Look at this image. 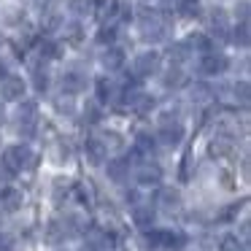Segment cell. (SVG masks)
Segmentation results:
<instances>
[{
  "label": "cell",
  "mask_w": 251,
  "mask_h": 251,
  "mask_svg": "<svg viewBox=\"0 0 251 251\" xmlns=\"http://www.w3.org/2000/svg\"><path fill=\"white\" fill-rule=\"evenodd\" d=\"M141 30H143V38L146 41H162L165 33H168V27H165V22L159 19L157 11H143Z\"/></svg>",
  "instance_id": "cell-1"
},
{
  "label": "cell",
  "mask_w": 251,
  "mask_h": 251,
  "mask_svg": "<svg viewBox=\"0 0 251 251\" xmlns=\"http://www.w3.org/2000/svg\"><path fill=\"white\" fill-rule=\"evenodd\" d=\"M3 162L8 165V170H22L27 165H33V151L27 146H11L3 154Z\"/></svg>",
  "instance_id": "cell-2"
},
{
  "label": "cell",
  "mask_w": 251,
  "mask_h": 251,
  "mask_svg": "<svg viewBox=\"0 0 251 251\" xmlns=\"http://www.w3.org/2000/svg\"><path fill=\"white\" fill-rule=\"evenodd\" d=\"M17 119H19V132H22L25 138H30L35 132V122H38V105L35 103H22Z\"/></svg>",
  "instance_id": "cell-3"
},
{
  "label": "cell",
  "mask_w": 251,
  "mask_h": 251,
  "mask_svg": "<svg viewBox=\"0 0 251 251\" xmlns=\"http://www.w3.org/2000/svg\"><path fill=\"white\" fill-rule=\"evenodd\" d=\"M200 71L205 73V76H219V73L227 71V57H224V54H213V51H208V54L200 60Z\"/></svg>",
  "instance_id": "cell-4"
},
{
  "label": "cell",
  "mask_w": 251,
  "mask_h": 251,
  "mask_svg": "<svg viewBox=\"0 0 251 251\" xmlns=\"http://www.w3.org/2000/svg\"><path fill=\"white\" fill-rule=\"evenodd\" d=\"M159 71V54L157 51H143V54H138L135 60V73L138 76H151V73Z\"/></svg>",
  "instance_id": "cell-5"
},
{
  "label": "cell",
  "mask_w": 251,
  "mask_h": 251,
  "mask_svg": "<svg viewBox=\"0 0 251 251\" xmlns=\"http://www.w3.org/2000/svg\"><path fill=\"white\" fill-rule=\"evenodd\" d=\"M181 138H184V127H181L178 122L165 119L162 127H159V141L168 143V146H176V143H181Z\"/></svg>",
  "instance_id": "cell-6"
},
{
  "label": "cell",
  "mask_w": 251,
  "mask_h": 251,
  "mask_svg": "<svg viewBox=\"0 0 251 251\" xmlns=\"http://www.w3.org/2000/svg\"><path fill=\"white\" fill-rule=\"evenodd\" d=\"M0 95H3V100H19L25 95V81L19 76H6L0 84Z\"/></svg>",
  "instance_id": "cell-7"
},
{
  "label": "cell",
  "mask_w": 251,
  "mask_h": 251,
  "mask_svg": "<svg viewBox=\"0 0 251 251\" xmlns=\"http://www.w3.org/2000/svg\"><path fill=\"white\" fill-rule=\"evenodd\" d=\"M162 181V170L157 165H141L138 168V184L141 186H159Z\"/></svg>",
  "instance_id": "cell-8"
},
{
  "label": "cell",
  "mask_w": 251,
  "mask_h": 251,
  "mask_svg": "<svg viewBox=\"0 0 251 251\" xmlns=\"http://www.w3.org/2000/svg\"><path fill=\"white\" fill-rule=\"evenodd\" d=\"M84 151H87V159L92 165H103L105 162V143L98 141V138H89V141L84 143Z\"/></svg>",
  "instance_id": "cell-9"
},
{
  "label": "cell",
  "mask_w": 251,
  "mask_h": 251,
  "mask_svg": "<svg viewBox=\"0 0 251 251\" xmlns=\"http://www.w3.org/2000/svg\"><path fill=\"white\" fill-rule=\"evenodd\" d=\"M84 87H87V76H84V73L71 71V73H65V76H62V92L76 95V92H81Z\"/></svg>",
  "instance_id": "cell-10"
},
{
  "label": "cell",
  "mask_w": 251,
  "mask_h": 251,
  "mask_svg": "<svg viewBox=\"0 0 251 251\" xmlns=\"http://www.w3.org/2000/svg\"><path fill=\"white\" fill-rule=\"evenodd\" d=\"M149 240H154V243H162V246H168V249H181V246L186 243V238L181 232H154V235H149Z\"/></svg>",
  "instance_id": "cell-11"
},
{
  "label": "cell",
  "mask_w": 251,
  "mask_h": 251,
  "mask_svg": "<svg viewBox=\"0 0 251 251\" xmlns=\"http://www.w3.org/2000/svg\"><path fill=\"white\" fill-rule=\"evenodd\" d=\"M159 205H162L165 211H170V213L178 211V208H181V195H178V189H170V186H168V189H162V195H159Z\"/></svg>",
  "instance_id": "cell-12"
},
{
  "label": "cell",
  "mask_w": 251,
  "mask_h": 251,
  "mask_svg": "<svg viewBox=\"0 0 251 251\" xmlns=\"http://www.w3.org/2000/svg\"><path fill=\"white\" fill-rule=\"evenodd\" d=\"M71 11L76 17H92L98 14V0H71Z\"/></svg>",
  "instance_id": "cell-13"
},
{
  "label": "cell",
  "mask_w": 251,
  "mask_h": 251,
  "mask_svg": "<svg viewBox=\"0 0 251 251\" xmlns=\"http://www.w3.org/2000/svg\"><path fill=\"white\" fill-rule=\"evenodd\" d=\"M0 202H3L6 211H19V208H22V192L19 189H3Z\"/></svg>",
  "instance_id": "cell-14"
},
{
  "label": "cell",
  "mask_w": 251,
  "mask_h": 251,
  "mask_svg": "<svg viewBox=\"0 0 251 251\" xmlns=\"http://www.w3.org/2000/svg\"><path fill=\"white\" fill-rule=\"evenodd\" d=\"M184 81H186V73L181 71L178 65H173L168 73H165V78H162V84H165L168 89H178V87H184Z\"/></svg>",
  "instance_id": "cell-15"
},
{
  "label": "cell",
  "mask_w": 251,
  "mask_h": 251,
  "mask_svg": "<svg viewBox=\"0 0 251 251\" xmlns=\"http://www.w3.org/2000/svg\"><path fill=\"white\" fill-rule=\"evenodd\" d=\"M132 219H135L138 227H151L154 211H151V208H146V205H138V208H132Z\"/></svg>",
  "instance_id": "cell-16"
},
{
  "label": "cell",
  "mask_w": 251,
  "mask_h": 251,
  "mask_svg": "<svg viewBox=\"0 0 251 251\" xmlns=\"http://www.w3.org/2000/svg\"><path fill=\"white\" fill-rule=\"evenodd\" d=\"M122 62H125V51H122V49H108V51L103 54V65L108 68V71L122 68Z\"/></svg>",
  "instance_id": "cell-17"
},
{
  "label": "cell",
  "mask_w": 251,
  "mask_h": 251,
  "mask_svg": "<svg viewBox=\"0 0 251 251\" xmlns=\"http://www.w3.org/2000/svg\"><path fill=\"white\" fill-rule=\"evenodd\" d=\"M211 25H213V30H216L219 35L227 33V17H224L222 8H213V11H211Z\"/></svg>",
  "instance_id": "cell-18"
},
{
  "label": "cell",
  "mask_w": 251,
  "mask_h": 251,
  "mask_svg": "<svg viewBox=\"0 0 251 251\" xmlns=\"http://www.w3.org/2000/svg\"><path fill=\"white\" fill-rule=\"evenodd\" d=\"M170 57H173V60H189L192 57V46L189 44H173L170 46Z\"/></svg>",
  "instance_id": "cell-19"
},
{
  "label": "cell",
  "mask_w": 251,
  "mask_h": 251,
  "mask_svg": "<svg viewBox=\"0 0 251 251\" xmlns=\"http://www.w3.org/2000/svg\"><path fill=\"white\" fill-rule=\"evenodd\" d=\"M125 173H127V165L122 162V159H116V162L108 165V176H111L114 181H122V178H125Z\"/></svg>",
  "instance_id": "cell-20"
},
{
  "label": "cell",
  "mask_w": 251,
  "mask_h": 251,
  "mask_svg": "<svg viewBox=\"0 0 251 251\" xmlns=\"http://www.w3.org/2000/svg\"><path fill=\"white\" fill-rule=\"evenodd\" d=\"M229 151H232V143H229V141H224V138H222V141H213V146H211L213 157H224V154H229Z\"/></svg>",
  "instance_id": "cell-21"
},
{
  "label": "cell",
  "mask_w": 251,
  "mask_h": 251,
  "mask_svg": "<svg viewBox=\"0 0 251 251\" xmlns=\"http://www.w3.org/2000/svg\"><path fill=\"white\" fill-rule=\"evenodd\" d=\"M219 251H243V246L238 243L235 235H227V238H222V243H219Z\"/></svg>",
  "instance_id": "cell-22"
},
{
  "label": "cell",
  "mask_w": 251,
  "mask_h": 251,
  "mask_svg": "<svg viewBox=\"0 0 251 251\" xmlns=\"http://www.w3.org/2000/svg\"><path fill=\"white\" fill-rule=\"evenodd\" d=\"M235 44L249 46V25L246 22H240V27H235Z\"/></svg>",
  "instance_id": "cell-23"
},
{
  "label": "cell",
  "mask_w": 251,
  "mask_h": 251,
  "mask_svg": "<svg viewBox=\"0 0 251 251\" xmlns=\"http://www.w3.org/2000/svg\"><path fill=\"white\" fill-rule=\"evenodd\" d=\"M249 92H251V89H249V81H238V84H235V98H238L243 105L249 103Z\"/></svg>",
  "instance_id": "cell-24"
},
{
  "label": "cell",
  "mask_w": 251,
  "mask_h": 251,
  "mask_svg": "<svg viewBox=\"0 0 251 251\" xmlns=\"http://www.w3.org/2000/svg\"><path fill=\"white\" fill-rule=\"evenodd\" d=\"M84 119H87L89 125H95V122L100 119V108L95 103H87V108H84Z\"/></svg>",
  "instance_id": "cell-25"
},
{
  "label": "cell",
  "mask_w": 251,
  "mask_h": 251,
  "mask_svg": "<svg viewBox=\"0 0 251 251\" xmlns=\"http://www.w3.org/2000/svg\"><path fill=\"white\" fill-rule=\"evenodd\" d=\"M116 8H119V0H105V3H103V11H100V17H103V19L114 17Z\"/></svg>",
  "instance_id": "cell-26"
},
{
  "label": "cell",
  "mask_w": 251,
  "mask_h": 251,
  "mask_svg": "<svg viewBox=\"0 0 251 251\" xmlns=\"http://www.w3.org/2000/svg\"><path fill=\"white\" fill-rule=\"evenodd\" d=\"M35 89H38V92H44L46 87H49V76H46V71H35Z\"/></svg>",
  "instance_id": "cell-27"
},
{
  "label": "cell",
  "mask_w": 251,
  "mask_h": 251,
  "mask_svg": "<svg viewBox=\"0 0 251 251\" xmlns=\"http://www.w3.org/2000/svg\"><path fill=\"white\" fill-rule=\"evenodd\" d=\"M192 98H195V100H208V98H211V89H208L205 84H197V87L192 89Z\"/></svg>",
  "instance_id": "cell-28"
},
{
  "label": "cell",
  "mask_w": 251,
  "mask_h": 251,
  "mask_svg": "<svg viewBox=\"0 0 251 251\" xmlns=\"http://www.w3.org/2000/svg\"><path fill=\"white\" fill-rule=\"evenodd\" d=\"M138 149H141V151H151V149H154V138L141 135V138H138Z\"/></svg>",
  "instance_id": "cell-29"
},
{
  "label": "cell",
  "mask_w": 251,
  "mask_h": 251,
  "mask_svg": "<svg viewBox=\"0 0 251 251\" xmlns=\"http://www.w3.org/2000/svg\"><path fill=\"white\" fill-rule=\"evenodd\" d=\"M114 27H103V30H100V33H98V41H100V44H108V41H114Z\"/></svg>",
  "instance_id": "cell-30"
},
{
  "label": "cell",
  "mask_w": 251,
  "mask_h": 251,
  "mask_svg": "<svg viewBox=\"0 0 251 251\" xmlns=\"http://www.w3.org/2000/svg\"><path fill=\"white\" fill-rule=\"evenodd\" d=\"M11 246H14V238H11V235L0 232V251H11Z\"/></svg>",
  "instance_id": "cell-31"
},
{
  "label": "cell",
  "mask_w": 251,
  "mask_h": 251,
  "mask_svg": "<svg viewBox=\"0 0 251 251\" xmlns=\"http://www.w3.org/2000/svg\"><path fill=\"white\" fill-rule=\"evenodd\" d=\"M238 17H240V22L249 19V0H240L238 3Z\"/></svg>",
  "instance_id": "cell-32"
},
{
  "label": "cell",
  "mask_w": 251,
  "mask_h": 251,
  "mask_svg": "<svg viewBox=\"0 0 251 251\" xmlns=\"http://www.w3.org/2000/svg\"><path fill=\"white\" fill-rule=\"evenodd\" d=\"M189 46H200V49H208L211 44H208V38H202V35H192V38H189Z\"/></svg>",
  "instance_id": "cell-33"
},
{
  "label": "cell",
  "mask_w": 251,
  "mask_h": 251,
  "mask_svg": "<svg viewBox=\"0 0 251 251\" xmlns=\"http://www.w3.org/2000/svg\"><path fill=\"white\" fill-rule=\"evenodd\" d=\"M65 30H68V38H71V41L81 38V27H78V25H71V27H65Z\"/></svg>",
  "instance_id": "cell-34"
},
{
  "label": "cell",
  "mask_w": 251,
  "mask_h": 251,
  "mask_svg": "<svg viewBox=\"0 0 251 251\" xmlns=\"http://www.w3.org/2000/svg\"><path fill=\"white\" fill-rule=\"evenodd\" d=\"M98 92H100V100H108V92H111V87L105 84V78H103V81H98Z\"/></svg>",
  "instance_id": "cell-35"
},
{
  "label": "cell",
  "mask_w": 251,
  "mask_h": 251,
  "mask_svg": "<svg viewBox=\"0 0 251 251\" xmlns=\"http://www.w3.org/2000/svg\"><path fill=\"white\" fill-rule=\"evenodd\" d=\"M8 71H6V62H0V78H6Z\"/></svg>",
  "instance_id": "cell-36"
},
{
  "label": "cell",
  "mask_w": 251,
  "mask_h": 251,
  "mask_svg": "<svg viewBox=\"0 0 251 251\" xmlns=\"http://www.w3.org/2000/svg\"><path fill=\"white\" fill-rule=\"evenodd\" d=\"M46 3H49V0H33V6H38V8H44Z\"/></svg>",
  "instance_id": "cell-37"
},
{
  "label": "cell",
  "mask_w": 251,
  "mask_h": 251,
  "mask_svg": "<svg viewBox=\"0 0 251 251\" xmlns=\"http://www.w3.org/2000/svg\"><path fill=\"white\" fill-rule=\"evenodd\" d=\"M3 119H6V111H3V105H0V125H3Z\"/></svg>",
  "instance_id": "cell-38"
}]
</instances>
